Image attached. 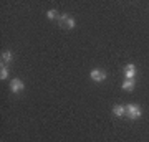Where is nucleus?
I'll use <instances>...</instances> for the list:
<instances>
[{
    "mask_svg": "<svg viewBox=\"0 0 149 142\" xmlns=\"http://www.w3.org/2000/svg\"><path fill=\"white\" fill-rule=\"evenodd\" d=\"M90 78L93 81H96V83H101V81L106 79V71H103V69H93L90 73Z\"/></svg>",
    "mask_w": 149,
    "mask_h": 142,
    "instance_id": "3",
    "label": "nucleus"
},
{
    "mask_svg": "<svg viewBox=\"0 0 149 142\" xmlns=\"http://www.w3.org/2000/svg\"><path fill=\"white\" fill-rule=\"evenodd\" d=\"M134 84H136V81H134V79H126V81L123 83V89L131 91V89L134 88Z\"/></svg>",
    "mask_w": 149,
    "mask_h": 142,
    "instance_id": "7",
    "label": "nucleus"
},
{
    "mask_svg": "<svg viewBox=\"0 0 149 142\" xmlns=\"http://www.w3.org/2000/svg\"><path fill=\"white\" fill-rule=\"evenodd\" d=\"M124 76H126V79H134V76H136V66L134 64H126Z\"/></svg>",
    "mask_w": 149,
    "mask_h": 142,
    "instance_id": "5",
    "label": "nucleus"
},
{
    "mask_svg": "<svg viewBox=\"0 0 149 142\" xmlns=\"http://www.w3.org/2000/svg\"><path fill=\"white\" fill-rule=\"evenodd\" d=\"M126 116L129 119H139L141 117V107L138 104H128L126 106Z\"/></svg>",
    "mask_w": 149,
    "mask_h": 142,
    "instance_id": "1",
    "label": "nucleus"
},
{
    "mask_svg": "<svg viewBox=\"0 0 149 142\" xmlns=\"http://www.w3.org/2000/svg\"><path fill=\"white\" fill-rule=\"evenodd\" d=\"M60 25L65 26V28H70V30H73L74 25H76V21H74V18H71V17L68 15H60Z\"/></svg>",
    "mask_w": 149,
    "mask_h": 142,
    "instance_id": "2",
    "label": "nucleus"
},
{
    "mask_svg": "<svg viewBox=\"0 0 149 142\" xmlns=\"http://www.w3.org/2000/svg\"><path fill=\"white\" fill-rule=\"evenodd\" d=\"M10 89L12 93H22V91L25 89V84H23V81L22 79H12L10 81Z\"/></svg>",
    "mask_w": 149,
    "mask_h": 142,
    "instance_id": "4",
    "label": "nucleus"
},
{
    "mask_svg": "<svg viewBox=\"0 0 149 142\" xmlns=\"http://www.w3.org/2000/svg\"><path fill=\"white\" fill-rule=\"evenodd\" d=\"M47 17H48V18H50V20H55V18H60L58 12H56V10H53V8H52V10H48V12H47Z\"/></svg>",
    "mask_w": 149,
    "mask_h": 142,
    "instance_id": "9",
    "label": "nucleus"
},
{
    "mask_svg": "<svg viewBox=\"0 0 149 142\" xmlns=\"http://www.w3.org/2000/svg\"><path fill=\"white\" fill-rule=\"evenodd\" d=\"M113 114L118 116V117L126 116V107H124V106H114V107H113Z\"/></svg>",
    "mask_w": 149,
    "mask_h": 142,
    "instance_id": "6",
    "label": "nucleus"
},
{
    "mask_svg": "<svg viewBox=\"0 0 149 142\" xmlns=\"http://www.w3.org/2000/svg\"><path fill=\"white\" fill-rule=\"evenodd\" d=\"M7 76H8V69L2 64V68H0V79H7Z\"/></svg>",
    "mask_w": 149,
    "mask_h": 142,
    "instance_id": "10",
    "label": "nucleus"
},
{
    "mask_svg": "<svg viewBox=\"0 0 149 142\" xmlns=\"http://www.w3.org/2000/svg\"><path fill=\"white\" fill-rule=\"evenodd\" d=\"M12 61V53L10 51H3L2 53V63H8Z\"/></svg>",
    "mask_w": 149,
    "mask_h": 142,
    "instance_id": "8",
    "label": "nucleus"
}]
</instances>
